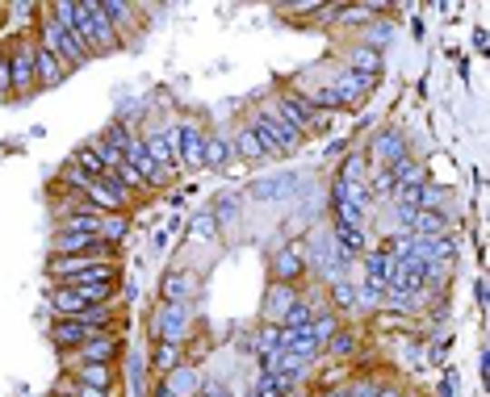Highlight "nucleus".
Wrapping results in <instances>:
<instances>
[{"label":"nucleus","mask_w":490,"mask_h":397,"mask_svg":"<svg viewBox=\"0 0 490 397\" xmlns=\"http://www.w3.org/2000/svg\"><path fill=\"white\" fill-rule=\"evenodd\" d=\"M248 130L260 139V147H264V160H294L298 150H302V134L298 130H289V126H281V121L272 118L269 109H251L248 113Z\"/></svg>","instance_id":"20e7f679"},{"label":"nucleus","mask_w":490,"mask_h":397,"mask_svg":"<svg viewBox=\"0 0 490 397\" xmlns=\"http://www.w3.org/2000/svg\"><path fill=\"white\" fill-rule=\"evenodd\" d=\"M155 297H160V305H197L201 276L193 268H185V264H168L160 272V280H155Z\"/></svg>","instance_id":"6e6552de"},{"label":"nucleus","mask_w":490,"mask_h":397,"mask_svg":"<svg viewBox=\"0 0 490 397\" xmlns=\"http://www.w3.org/2000/svg\"><path fill=\"white\" fill-rule=\"evenodd\" d=\"M365 339H369L365 331H357V326L344 323L336 334H331V339H327L323 360H327V364H352V360L365 352Z\"/></svg>","instance_id":"ddd939ff"},{"label":"nucleus","mask_w":490,"mask_h":397,"mask_svg":"<svg viewBox=\"0 0 490 397\" xmlns=\"http://www.w3.org/2000/svg\"><path fill=\"white\" fill-rule=\"evenodd\" d=\"M365 326H369V334H394V339H411L415 331H419V318H411V314H394V310H369V318H365Z\"/></svg>","instance_id":"f3484780"},{"label":"nucleus","mask_w":490,"mask_h":397,"mask_svg":"<svg viewBox=\"0 0 490 397\" xmlns=\"http://www.w3.org/2000/svg\"><path fill=\"white\" fill-rule=\"evenodd\" d=\"M201 381H206V376H201V364H193V360H185L181 368H172V373L163 376V385L172 389L176 397H197L201 393Z\"/></svg>","instance_id":"b1692460"},{"label":"nucleus","mask_w":490,"mask_h":397,"mask_svg":"<svg viewBox=\"0 0 490 397\" xmlns=\"http://www.w3.org/2000/svg\"><path fill=\"white\" fill-rule=\"evenodd\" d=\"M101 13H105L109 17V25H113V34H118V43L126 46L134 38V30H139V25H134V5H122V0H101Z\"/></svg>","instance_id":"5701e85b"},{"label":"nucleus","mask_w":490,"mask_h":397,"mask_svg":"<svg viewBox=\"0 0 490 397\" xmlns=\"http://www.w3.org/2000/svg\"><path fill=\"white\" fill-rule=\"evenodd\" d=\"M264 272H269V285H298V289H306V280H310V268H306V251H302V243H281V247H277V251L269 256Z\"/></svg>","instance_id":"1a4fd4ad"},{"label":"nucleus","mask_w":490,"mask_h":397,"mask_svg":"<svg viewBox=\"0 0 490 397\" xmlns=\"http://www.w3.org/2000/svg\"><path fill=\"white\" fill-rule=\"evenodd\" d=\"M377 385H381V376L357 373V376L348 381V397H377Z\"/></svg>","instance_id":"4c0bfd02"},{"label":"nucleus","mask_w":490,"mask_h":397,"mask_svg":"<svg viewBox=\"0 0 490 397\" xmlns=\"http://www.w3.org/2000/svg\"><path fill=\"white\" fill-rule=\"evenodd\" d=\"M377 397H407V385H403V381H381Z\"/></svg>","instance_id":"37998d69"},{"label":"nucleus","mask_w":490,"mask_h":397,"mask_svg":"<svg viewBox=\"0 0 490 397\" xmlns=\"http://www.w3.org/2000/svg\"><path fill=\"white\" fill-rule=\"evenodd\" d=\"M84 339H93V331H84V326L72 323V318H54V323H51V344L59 347L64 355H72L80 344H84Z\"/></svg>","instance_id":"cd10ccee"},{"label":"nucleus","mask_w":490,"mask_h":397,"mask_svg":"<svg viewBox=\"0 0 490 397\" xmlns=\"http://www.w3.org/2000/svg\"><path fill=\"white\" fill-rule=\"evenodd\" d=\"M64 376L72 385H88V389H118V364H64Z\"/></svg>","instance_id":"dca6fc26"},{"label":"nucleus","mask_w":490,"mask_h":397,"mask_svg":"<svg viewBox=\"0 0 490 397\" xmlns=\"http://www.w3.org/2000/svg\"><path fill=\"white\" fill-rule=\"evenodd\" d=\"M230 160H235V150H230L227 130H206V139H201V168H210V172H227Z\"/></svg>","instance_id":"aec40b11"},{"label":"nucleus","mask_w":490,"mask_h":397,"mask_svg":"<svg viewBox=\"0 0 490 397\" xmlns=\"http://www.w3.org/2000/svg\"><path fill=\"white\" fill-rule=\"evenodd\" d=\"M348 147H357V142H352V134H344V139H331V142H327V150H323V160H339V155H344Z\"/></svg>","instance_id":"a19ab883"},{"label":"nucleus","mask_w":490,"mask_h":397,"mask_svg":"<svg viewBox=\"0 0 490 397\" xmlns=\"http://www.w3.org/2000/svg\"><path fill=\"white\" fill-rule=\"evenodd\" d=\"M327 289V310L331 314H339V318H344V314H352L360 305V297H357V280L352 276H344V280H331V285H323Z\"/></svg>","instance_id":"393cba45"},{"label":"nucleus","mask_w":490,"mask_h":397,"mask_svg":"<svg viewBox=\"0 0 490 397\" xmlns=\"http://www.w3.org/2000/svg\"><path fill=\"white\" fill-rule=\"evenodd\" d=\"M139 139H142V150H147V160H152L155 168H163V172L181 176V172H176V155H172V147H168V139H163V126L142 130Z\"/></svg>","instance_id":"412c9836"},{"label":"nucleus","mask_w":490,"mask_h":397,"mask_svg":"<svg viewBox=\"0 0 490 397\" xmlns=\"http://www.w3.org/2000/svg\"><path fill=\"white\" fill-rule=\"evenodd\" d=\"M72 9H76V25L72 34L80 38V46L88 51V59H105V54H118L122 43L109 17L101 13V0H72Z\"/></svg>","instance_id":"f257e3e1"},{"label":"nucleus","mask_w":490,"mask_h":397,"mask_svg":"<svg viewBox=\"0 0 490 397\" xmlns=\"http://www.w3.org/2000/svg\"><path fill=\"white\" fill-rule=\"evenodd\" d=\"M5 54H9V72H13V97L38 92V84H34V34H25V38L17 34Z\"/></svg>","instance_id":"9b49d317"},{"label":"nucleus","mask_w":490,"mask_h":397,"mask_svg":"<svg viewBox=\"0 0 490 397\" xmlns=\"http://www.w3.org/2000/svg\"><path fill=\"white\" fill-rule=\"evenodd\" d=\"M101 139L109 142V147H118V150H126V142L134 139V126L131 121H109L105 130H101Z\"/></svg>","instance_id":"e433bc0d"},{"label":"nucleus","mask_w":490,"mask_h":397,"mask_svg":"<svg viewBox=\"0 0 490 397\" xmlns=\"http://www.w3.org/2000/svg\"><path fill=\"white\" fill-rule=\"evenodd\" d=\"M67 80V67L54 59L51 51H46L38 38H34V84H38V92H46V88H59Z\"/></svg>","instance_id":"a211bd4d"},{"label":"nucleus","mask_w":490,"mask_h":397,"mask_svg":"<svg viewBox=\"0 0 490 397\" xmlns=\"http://www.w3.org/2000/svg\"><path fill=\"white\" fill-rule=\"evenodd\" d=\"M168 243H172V230H168V226H163V222L147 226V247H152V256H163Z\"/></svg>","instance_id":"58836bf2"},{"label":"nucleus","mask_w":490,"mask_h":397,"mask_svg":"<svg viewBox=\"0 0 490 397\" xmlns=\"http://www.w3.org/2000/svg\"><path fill=\"white\" fill-rule=\"evenodd\" d=\"M13 92V72H9V54H0V97Z\"/></svg>","instance_id":"79ce46f5"},{"label":"nucleus","mask_w":490,"mask_h":397,"mask_svg":"<svg viewBox=\"0 0 490 397\" xmlns=\"http://www.w3.org/2000/svg\"><path fill=\"white\" fill-rule=\"evenodd\" d=\"M0 54H5V46H0Z\"/></svg>","instance_id":"09e8293b"},{"label":"nucleus","mask_w":490,"mask_h":397,"mask_svg":"<svg viewBox=\"0 0 490 397\" xmlns=\"http://www.w3.org/2000/svg\"><path fill=\"white\" fill-rule=\"evenodd\" d=\"M348 72L365 75V80H381V72H386V59H381V51H369V46H352L348 51Z\"/></svg>","instance_id":"2f4dec72"},{"label":"nucleus","mask_w":490,"mask_h":397,"mask_svg":"<svg viewBox=\"0 0 490 397\" xmlns=\"http://www.w3.org/2000/svg\"><path fill=\"white\" fill-rule=\"evenodd\" d=\"M185 189H168V205H172V209H181V205H185Z\"/></svg>","instance_id":"a18cd8bd"},{"label":"nucleus","mask_w":490,"mask_h":397,"mask_svg":"<svg viewBox=\"0 0 490 397\" xmlns=\"http://www.w3.org/2000/svg\"><path fill=\"white\" fill-rule=\"evenodd\" d=\"M218 235H222V226H218L214 209H197V214H189L185 222V238H193V243H218Z\"/></svg>","instance_id":"c756f323"},{"label":"nucleus","mask_w":490,"mask_h":397,"mask_svg":"<svg viewBox=\"0 0 490 397\" xmlns=\"http://www.w3.org/2000/svg\"><path fill=\"white\" fill-rule=\"evenodd\" d=\"M210 209H214L218 226H222V230H227V226H235V222H240V209H243V193H218V197H214V205H210Z\"/></svg>","instance_id":"473e14b6"},{"label":"nucleus","mask_w":490,"mask_h":397,"mask_svg":"<svg viewBox=\"0 0 490 397\" xmlns=\"http://www.w3.org/2000/svg\"><path fill=\"white\" fill-rule=\"evenodd\" d=\"M360 272H365V280L360 285H373V289H390L394 280V256H386L381 247H369L365 256H360Z\"/></svg>","instance_id":"6ab92c4d"},{"label":"nucleus","mask_w":490,"mask_h":397,"mask_svg":"<svg viewBox=\"0 0 490 397\" xmlns=\"http://www.w3.org/2000/svg\"><path fill=\"white\" fill-rule=\"evenodd\" d=\"M147 334H152V344L189 347L197 339V305H160L155 301L147 314Z\"/></svg>","instance_id":"7ed1b4c3"},{"label":"nucleus","mask_w":490,"mask_h":397,"mask_svg":"<svg viewBox=\"0 0 490 397\" xmlns=\"http://www.w3.org/2000/svg\"><path fill=\"white\" fill-rule=\"evenodd\" d=\"M67 163H72V168H80V172H84L88 180H105V176H109V172H105V163H101V155H97L93 147H88V142H84V147H76V155H72Z\"/></svg>","instance_id":"f704fd0d"},{"label":"nucleus","mask_w":490,"mask_h":397,"mask_svg":"<svg viewBox=\"0 0 490 397\" xmlns=\"http://www.w3.org/2000/svg\"><path fill=\"white\" fill-rule=\"evenodd\" d=\"M327 88H331V92H336V97L344 101V109H360L365 101L373 97V88H377V80H365V75L348 72V67H339L336 80H331Z\"/></svg>","instance_id":"4468645a"},{"label":"nucleus","mask_w":490,"mask_h":397,"mask_svg":"<svg viewBox=\"0 0 490 397\" xmlns=\"http://www.w3.org/2000/svg\"><path fill=\"white\" fill-rule=\"evenodd\" d=\"M147 397H176L172 389L163 385V381H152V389H147Z\"/></svg>","instance_id":"c03bdc74"},{"label":"nucleus","mask_w":490,"mask_h":397,"mask_svg":"<svg viewBox=\"0 0 490 397\" xmlns=\"http://www.w3.org/2000/svg\"><path fill=\"white\" fill-rule=\"evenodd\" d=\"M46 276H51L54 285L84 289V285H118L122 268L118 264H105V259H97V256H51Z\"/></svg>","instance_id":"f03ea898"},{"label":"nucleus","mask_w":490,"mask_h":397,"mask_svg":"<svg viewBox=\"0 0 490 397\" xmlns=\"http://www.w3.org/2000/svg\"><path fill=\"white\" fill-rule=\"evenodd\" d=\"M227 139H230V150H235V160L240 163H264V147H260V139L248 130V121H240Z\"/></svg>","instance_id":"c85d7f7f"},{"label":"nucleus","mask_w":490,"mask_h":397,"mask_svg":"<svg viewBox=\"0 0 490 397\" xmlns=\"http://www.w3.org/2000/svg\"><path fill=\"white\" fill-rule=\"evenodd\" d=\"M122 355H126V334H97L67 355V364H118Z\"/></svg>","instance_id":"f8f14e48"},{"label":"nucleus","mask_w":490,"mask_h":397,"mask_svg":"<svg viewBox=\"0 0 490 397\" xmlns=\"http://www.w3.org/2000/svg\"><path fill=\"white\" fill-rule=\"evenodd\" d=\"M331 180H339V184H365L369 180V163H365V150L360 147H348L344 155H339V163H336V176Z\"/></svg>","instance_id":"bb28decb"},{"label":"nucleus","mask_w":490,"mask_h":397,"mask_svg":"<svg viewBox=\"0 0 490 397\" xmlns=\"http://www.w3.org/2000/svg\"><path fill=\"white\" fill-rule=\"evenodd\" d=\"M142 355H147V368H152L155 381H163L172 368L185 364V347H176V344H152Z\"/></svg>","instance_id":"4be33fe9"},{"label":"nucleus","mask_w":490,"mask_h":397,"mask_svg":"<svg viewBox=\"0 0 490 397\" xmlns=\"http://www.w3.org/2000/svg\"><path fill=\"white\" fill-rule=\"evenodd\" d=\"M131 230H134V218L131 214H101L97 238H101V243H109V247H126Z\"/></svg>","instance_id":"7c9ffc66"},{"label":"nucleus","mask_w":490,"mask_h":397,"mask_svg":"<svg viewBox=\"0 0 490 397\" xmlns=\"http://www.w3.org/2000/svg\"><path fill=\"white\" fill-rule=\"evenodd\" d=\"M365 163H369V172H386V168H394V163L403 160V155H415L411 150V139H407L403 126H394V121H381L377 130L369 134V142H365Z\"/></svg>","instance_id":"39448f33"},{"label":"nucleus","mask_w":490,"mask_h":397,"mask_svg":"<svg viewBox=\"0 0 490 397\" xmlns=\"http://www.w3.org/2000/svg\"><path fill=\"white\" fill-rule=\"evenodd\" d=\"M474 46H478L482 54H486V46H490V34H486V30H474Z\"/></svg>","instance_id":"49530a36"},{"label":"nucleus","mask_w":490,"mask_h":397,"mask_svg":"<svg viewBox=\"0 0 490 397\" xmlns=\"http://www.w3.org/2000/svg\"><path fill=\"white\" fill-rule=\"evenodd\" d=\"M34 38H38V43H43L46 51H51L54 59H59V63L67 67V72H76V67L93 63V59H88V51H84V46H80V38H76V34H72V30H64V25H59V22H51L46 13H43V22L34 25Z\"/></svg>","instance_id":"0eeeda50"},{"label":"nucleus","mask_w":490,"mask_h":397,"mask_svg":"<svg viewBox=\"0 0 490 397\" xmlns=\"http://www.w3.org/2000/svg\"><path fill=\"white\" fill-rule=\"evenodd\" d=\"M302 297V289L298 285H269L264 289V301H260V323L264 326H281L285 314H289V305Z\"/></svg>","instance_id":"2eb2a0df"},{"label":"nucleus","mask_w":490,"mask_h":397,"mask_svg":"<svg viewBox=\"0 0 490 397\" xmlns=\"http://www.w3.org/2000/svg\"><path fill=\"white\" fill-rule=\"evenodd\" d=\"M126 389H131V397H147V389H152V368H147V355L142 352H131V347H126Z\"/></svg>","instance_id":"a878e982"},{"label":"nucleus","mask_w":490,"mask_h":397,"mask_svg":"<svg viewBox=\"0 0 490 397\" xmlns=\"http://www.w3.org/2000/svg\"><path fill=\"white\" fill-rule=\"evenodd\" d=\"M436 397H461V373L457 368H445L440 385H436Z\"/></svg>","instance_id":"ea45409f"},{"label":"nucleus","mask_w":490,"mask_h":397,"mask_svg":"<svg viewBox=\"0 0 490 397\" xmlns=\"http://www.w3.org/2000/svg\"><path fill=\"white\" fill-rule=\"evenodd\" d=\"M339 326H344V318H339V314L318 310L315 318H310V326H306V334H310V339H315L318 347H327V339H331V334H336Z\"/></svg>","instance_id":"72a5a7b5"},{"label":"nucleus","mask_w":490,"mask_h":397,"mask_svg":"<svg viewBox=\"0 0 490 397\" xmlns=\"http://www.w3.org/2000/svg\"><path fill=\"white\" fill-rule=\"evenodd\" d=\"M407 397H419V393H415V389H407Z\"/></svg>","instance_id":"de8ad7c7"},{"label":"nucleus","mask_w":490,"mask_h":397,"mask_svg":"<svg viewBox=\"0 0 490 397\" xmlns=\"http://www.w3.org/2000/svg\"><path fill=\"white\" fill-rule=\"evenodd\" d=\"M390 34H394V25H386V22H369L365 30H360V46H369V51H381V46L390 43Z\"/></svg>","instance_id":"c9c22d12"},{"label":"nucleus","mask_w":490,"mask_h":397,"mask_svg":"<svg viewBox=\"0 0 490 397\" xmlns=\"http://www.w3.org/2000/svg\"><path fill=\"white\" fill-rule=\"evenodd\" d=\"M163 139L176 155V172H201V139H206V126L193 118L168 121L163 126Z\"/></svg>","instance_id":"423d86ee"},{"label":"nucleus","mask_w":490,"mask_h":397,"mask_svg":"<svg viewBox=\"0 0 490 397\" xmlns=\"http://www.w3.org/2000/svg\"><path fill=\"white\" fill-rule=\"evenodd\" d=\"M298 189H302V176H298V172L260 176V180L248 184L243 201H251V205H277V201H289V197H298Z\"/></svg>","instance_id":"9d476101"}]
</instances>
